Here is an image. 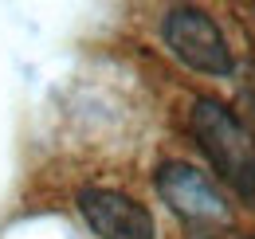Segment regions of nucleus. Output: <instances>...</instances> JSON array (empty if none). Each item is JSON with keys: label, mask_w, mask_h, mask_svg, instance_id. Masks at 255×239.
<instances>
[{"label": "nucleus", "mask_w": 255, "mask_h": 239, "mask_svg": "<svg viewBox=\"0 0 255 239\" xmlns=\"http://www.w3.org/2000/svg\"><path fill=\"white\" fill-rule=\"evenodd\" d=\"M189 129L208 165L220 173L248 204H255V137L216 98H196L189 114Z\"/></svg>", "instance_id": "obj_1"}, {"label": "nucleus", "mask_w": 255, "mask_h": 239, "mask_svg": "<svg viewBox=\"0 0 255 239\" xmlns=\"http://www.w3.org/2000/svg\"><path fill=\"white\" fill-rule=\"evenodd\" d=\"M161 39L177 59L200 75H232V47L220 24L204 8H169L161 20Z\"/></svg>", "instance_id": "obj_2"}, {"label": "nucleus", "mask_w": 255, "mask_h": 239, "mask_svg": "<svg viewBox=\"0 0 255 239\" xmlns=\"http://www.w3.org/2000/svg\"><path fill=\"white\" fill-rule=\"evenodd\" d=\"M157 196L189 224H232V208L220 196V188L185 161H165L157 169Z\"/></svg>", "instance_id": "obj_3"}, {"label": "nucleus", "mask_w": 255, "mask_h": 239, "mask_svg": "<svg viewBox=\"0 0 255 239\" xmlns=\"http://www.w3.org/2000/svg\"><path fill=\"white\" fill-rule=\"evenodd\" d=\"M79 212L102 239H157L153 216L145 204H137L126 192L114 188H83L79 192Z\"/></svg>", "instance_id": "obj_4"}, {"label": "nucleus", "mask_w": 255, "mask_h": 239, "mask_svg": "<svg viewBox=\"0 0 255 239\" xmlns=\"http://www.w3.org/2000/svg\"><path fill=\"white\" fill-rule=\"evenodd\" d=\"M189 239H208V236H189Z\"/></svg>", "instance_id": "obj_5"}]
</instances>
